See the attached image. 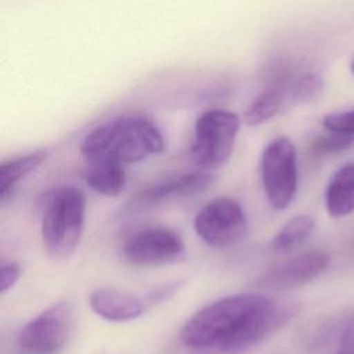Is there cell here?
I'll return each mask as SVG.
<instances>
[{
    "label": "cell",
    "mask_w": 354,
    "mask_h": 354,
    "mask_svg": "<svg viewBox=\"0 0 354 354\" xmlns=\"http://www.w3.org/2000/svg\"><path fill=\"white\" fill-rule=\"evenodd\" d=\"M165 138L158 124L144 115H123L93 129L82 141L84 162L104 160L123 166L158 155Z\"/></svg>",
    "instance_id": "1"
},
{
    "label": "cell",
    "mask_w": 354,
    "mask_h": 354,
    "mask_svg": "<svg viewBox=\"0 0 354 354\" xmlns=\"http://www.w3.org/2000/svg\"><path fill=\"white\" fill-rule=\"evenodd\" d=\"M264 297L259 293H238L202 307L181 328V342L189 348H213L224 354Z\"/></svg>",
    "instance_id": "2"
},
{
    "label": "cell",
    "mask_w": 354,
    "mask_h": 354,
    "mask_svg": "<svg viewBox=\"0 0 354 354\" xmlns=\"http://www.w3.org/2000/svg\"><path fill=\"white\" fill-rule=\"evenodd\" d=\"M86 220L84 194L72 185L58 187L46 195L40 232L53 259H66L77 249Z\"/></svg>",
    "instance_id": "3"
},
{
    "label": "cell",
    "mask_w": 354,
    "mask_h": 354,
    "mask_svg": "<svg viewBox=\"0 0 354 354\" xmlns=\"http://www.w3.org/2000/svg\"><path fill=\"white\" fill-rule=\"evenodd\" d=\"M241 118L231 111L213 108L201 113L194 124L191 155L196 166L210 171L223 167L235 145Z\"/></svg>",
    "instance_id": "4"
},
{
    "label": "cell",
    "mask_w": 354,
    "mask_h": 354,
    "mask_svg": "<svg viewBox=\"0 0 354 354\" xmlns=\"http://www.w3.org/2000/svg\"><path fill=\"white\" fill-rule=\"evenodd\" d=\"M260 174L268 203L277 209H286L297 191V155L289 137H278L263 149Z\"/></svg>",
    "instance_id": "5"
},
{
    "label": "cell",
    "mask_w": 354,
    "mask_h": 354,
    "mask_svg": "<svg viewBox=\"0 0 354 354\" xmlns=\"http://www.w3.org/2000/svg\"><path fill=\"white\" fill-rule=\"evenodd\" d=\"M249 228L242 205L228 196L209 201L194 217L196 235L209 246L227 248L242 241Z\"/></svg>",
    "instance_id": "6"
},
{
    "label": "cell",
    "mask_w": 354,
    "mask_h": 354,
    "mask_svg": "<svg viewBox=\"0 0 354 354\" xmlns=\"http://www.w3.org/2000/svg\"><path fill=\"white\" fill-rule=\"evenodd\" d=\"M71 326V304L54 303L21 329L18 346L25 354H58L66 344Z\"/></svg>",
    "instance_id": "7"
},
{
    "label": "cell",
    "mask_w": 354,
    "mask_h": 354,
    "mask_svg": "<svg viewBox=\"0 0 354 354\" xmlns=\"http://www.w3.org/2000/svg\"><path fill=\"white\" fill-rule=\"evenodd\" d=\"M184 249V241L174 230L163 225H148L131 232L122 250L129 263L153 267L176 261Z\"/></svg>",
    "instance_id": "8"
},
{
    "label": "cell",
    "mask_w": 354,
    "mask_h": 354,
    "mask_svg": "<svg viewBox=\"0 0 354 354\" xmlns=\"http://www.w3.org/2000/svg\"><path fill=\"white\" fill-rule=\"evenodd\" d=\"M328 263L329 257L325 252L315 250L301 253L270 268L259 277L256 285L268 290L297 289L321 275L328 267Z\"/></svg>",
    "instance_id": "9"
},
{
    "label": "cell",
    "mask_w": 354,
    "mask_h": 354,
    "mask_svg": "<svg viewBox=\"0 0 354 354\" xmlns=\"http://www.w3.org/2000/svg\"><path fill=\"white\" fill-rule=\"evenodd\" d=\"M212 181L213 176L206 170L171 176L138 191L129 206L131 209H147L163 202L191 196L205 191Z\"/></svg>",
    "instance_id": "10"
},
{
    "label": "cell",
    "mask_w": 354,
    "mask_h": 354,
    "mask_svg": "<svg viewBox=\"0 0 354 354\" xmlns=\"http://www.w3.org/2000/svg\"><path fill=\"white\" fill-rule=\"evenodd\" d=\"M90 308L111 322L133 321L144 314L147 304L142 297L116 288H98L88 296Z\"/></svg>",
    "instance_id": "11"
},
{
    "label": "cell",
    "mask_w": 354,
    "mask_h": 354,
    "mask_svg": "<svg viewBox=\"0 0 354 354\" xmlns=\"http://www.w3.org/2000/svg\"><path fill=\"white\" fill-rule=\"evenodd\" d=\"M124 167L123 165L104 160L84 162L83 178L94 192L116 196L126 188L127 176Z\"/></svg>",
    "instance_id": "12"
},
{
    "label": "cell",
    "mask_w": 354,
    "mask_h": 354,
    "mask_svg": "<svg viewBox=\"0 0 354 354\" xmlns=\"http://www.w3.org/2000/svg\"><path fill=\"white\" fill-rule=\"evenodd\" d=\"M325 206L332 217L354 212V163L342 166L333 174L325 191Z\"/></svg>",
    "instance_id": "13"
},
{
    "label": "cell",
    "mask_w": 354,
    "mask_h": 354,
    "mask_svg": "<svg viewBox=\"0 0 354 354\" xmlns=\"http://www.w3.org/2000/svg\"><path fill=\"white\" fill-rule=\"evenodd\" d=\"M286 106H289V102L283 86L270 84L248 105L243 112V123L252 127L260 126L271 120Z\"/></svg>",
    "instance_id": "14"
},
{
    "label": "cell",
    "mask_w": 354,
    "mask_h": 354,
    "mask_svg": "<svg viewBox=\"0 0 354 354\" xmlns=\"http://www.w3.org/2000/svg\"><path fill=\"white\" fill-rule=\"evenodd\" d=\"M48 152L37 149L18 158L6 160L0 166V199L4 202L15 187L30 173H33L41 163L46 162Z\"/></svg>",
    "instance_id": "15"
},
{
    "label": "cell",
    "mask_w": 354,
    "mask_h": 354,
    "mask_svg": "<svg viewBox=\"0 0 354 354\" xmlns=\"http://www.w3.org/2000/svg\"><path fill=\"white\" fill-rule=\"evenodd\" d=\"M315 228L314 218L307 214L295 216L288 220L271 241L272 250L278 253L290 252L303 245Z\"/></svg>",
    "instance_id": "16"
},
{
    "label": "cell",
    "mask_w": 354,
    "mask_h": 354,
    "mask_svg": "<svg viewBox=\"0 0 354 354\" xmlns=\"http://www.w3.org/2000/svg\"><path fill=\"white\" fill-rule=\"evenodd\" d=\"M279 84L283 86L289 105L314 101L324 91V80L315 72H304L299 75L295 73L290 79Z\"/></svg>",
    "instance_id": "17"
},
{
    "label": "cell",
    "mask_w": 354,
    "mask_h": 354,
    "mask_svg": "<svg viewBox=\"0 0 354 354\" xmlns=\"http://www.w3.org/2000/svg\"><path fill=\"white\" fill-rule=\"evenodd\" d=\"M354 145V136L329 131V134L321 136L315 140L314 148L319 152H339L348 149Z\"/></svg>",
    "instance_id": "18"
},
{
    "label": "cell",
    "mask_w": 354,
    "mask_h": 354,
    "mask_svg": "<svg viewBox=\"0 0 354 354\" xmlns=\"http://www.w3.org/2000/svg\"><path fill=\"white\" fill-rule=\"evenodd\" d=\"M322 124L328 131L354 136V109L329 113L324 118Z\"/></svg>",
    "instance_id": "19"
},
{
    "label": "cell",
    "mask_w": 354,
    "mask_h": 354,
    "mask_svg": "<svg viewBox=\"0 0 354 354\" xmlns=\"http://www.w3.org/2000/svg\"><path fill=\"white\" fill-rule=\"evenodd\" d=\"M183 285H184L183 281H173V282H169V283L159 285V286L151 289L149 292H147V295L142 299H144L147 307L159 304V303L170 299L171 296H174L181 289Z\"/></svg>",
    "instance_id": "20"
},
{
    "label": "cell",
    "mask_w": 354,
    "mask_h": 354,
    "mask_svg": "<svg viewBox=\"0 0 354 354\" xmlns=\"http://www.w3.org/2000/svg\"><path fill=\"white\" fill-rule=\"evenodd\" d=\"M21 277V267L17 261H3L0 270V292L6 293L10 290Z\"/></svg>",
    "instance_id": "21"
},
{
    "label": "cell",
    "mask_w": 354,
    "mask_h": 354,
    "mask_svg": "<svg viewBox=\"0 0 354 354\" xmlns=\"http://www.w3.org/2000/svg\"><path fill=\"white\" fill-rule=\"evenodd\" d=\"M336 354H354V318L343 326Z\"/></svg>",
    "instance_id": "22"
},
{
    "label": "cell",
    "mask_w": 354,
    "mask_h": 354,
    "mask_svg": "<svg viewBox=\"0 0 354 354\" xmlns=\"http://www.w3.org/2000/svg\"><path fill=\"white\" fill-rule=\"evenodd\" d=\"M350 72H351L353 76H354V57H353L351 61H350Z\"/></svg>",
    "instance_id": "23"
}]
</instances>
